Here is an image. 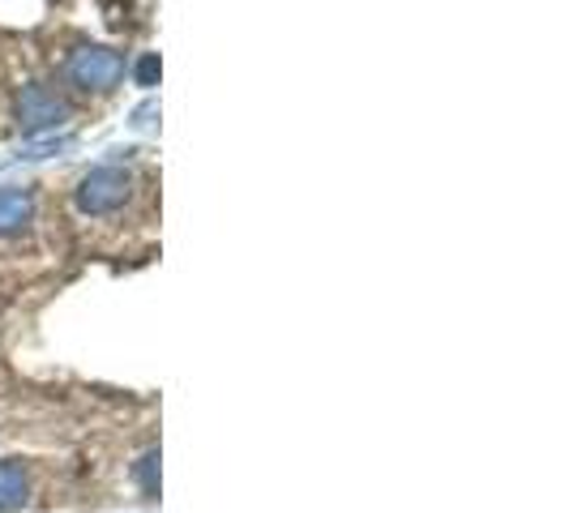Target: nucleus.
<instances>
[{"label":"nucleus","mask_w":569,"mask_h":513,"mask_svg":"<svg viewBox=\"0 0 569 513\" xmlns=\"http://www.w3.org/2000/svg\"><path fill=\"white\" fill-rule=\"evenodd\" d=\"M133 193V175L116 163H103V168H90L78 184V210L82 214H112L129 202Z\"/></svg>","instance_id":"obj_1"},{"label":"nucleus","mask_w":569,"mask_h":513,"mask_svg":"<svg viewBox=\"0 0 569 513\" xmlns=\"http://www.w3.org/2000/svg\"><path fill=\"white\" fill-rule=\"evenodd\" d=\"M125 78V60L112 47H78L69 56V82L82 90H112Z\"/></svg>","instance_id":"obj_2"},{"label":"nucleus","mask_w":569,"mask_h":513,"mask_svg":"<svg viewBox=\"0 0 569 513\" xmlns=\"http://www.w3.org/2000/svg\"><path fill=\"white\" fill-rule=\"evenodd\" d=\"M60 125H69V107L47 86H22V133L39 137V133H56Z\"/></svg>","instance_id":"obj_3"},{"label":"nucleus","mask_w":569,"mask_h":513,"mask_svg":"<svg viewBox=\"0 0 569 513\" xmlns=\"http://www.w3.org/2000/svg\"><path fill=\"white\" fill-rule=\"evenodd\" d=\"M35 214V197L26 189H0V236H18Z\"/></svg>","instance_id":"obj_4"},{"label":"nucleus","mask_w":569,"mask_h":513,"mask_svg":"<svg viewBox=\"0 0 569 513\" xmlns=\"http://www.w3.org/2000/svg\"><path fill=\"white\" fill-rule=\"evenodd\" d=\"M26 497H31V483H26V470L22 463H13V458H4L0 463V510H22L26 505Z\"/></svg>","instance_id":"obj_5"},{"label":"nucleus","mask_w":569,"mask_h":513,"mask_svg":"<svg viewBox=\"0 0 569 513\" xmlns=\"http://www.w3.org/2000/svg\"><path fill=\"white\" fill-rule=\"evenodd\" d=\"M133 78H137V86H159V56L155 52H146L141 60H137V69H133Z\"/></svg>","instance_id":"obj_6"}]
</instances>
